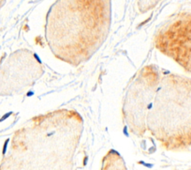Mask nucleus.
<instances>
[{"label":"nucleus","mask_w":191,"mask_h":170,"mask_svg":"<svg viewBox=\"0 0 191 170\" xmlns=\"http://www.w3.org/2000/svg\"><path fill=\"white\" fill-rule=\"evenodd\" d=\"M84 121L75 109L32 117L15 132L0 170H74Z\"/></svg>","instance_id":"1"},{"label":"nucleus","mask_w":191,"mask_h":170,"mask_svg":"<svg viewBox=\"0 0 191 170\" xmlns=\"http://www.w3.org/2000/svg\"><path fill=\"white\" fill-rule=\"evenodd\" d=\"M111 26L110 0H58L46 13L44 37L55 58L79 67L101 48Z\"/></svg>","instance_id":"2"},{"label":"nucleus","mask_w":191,"mask_h":170,"mask_svg":"<svg viewBox=\"0 0 191 170\" xmlns=\"http://www.w3.org/2000/svg\"><path fill=\"white\" fill-rule=\"evenodd\" d=\"M146 127L167 152L191 149V78L162 73Z\"/></svg>","instance_id":"3"},{"label":"nucleus","mask_w":191,"mask_h":170,"mask_svg":"<svg viewBox=\"0 0 191 170\" xmlns=\"http://www.w3.org/2000/svg\"><path fill=\"white\" fill-rule=\"evenodd\" d=\"M161 72L156 64L137 70L127 82L122 100V119L131 134L142 138L147 132V116L158 89Z\"/></svg>","instance_id":"4"},{"label":"nucleus","mask_w":191,"mask_h":170,"mask_svg":"<svg viewBox=\"0 0 191 170\" xmlns=\"http://www.w3.org/2000/svg\"><path fill=\"white\" fill-rule=\"evenodd\" d=\"M153 45L191 74V11L170 16L155 32Z\"/></svg>","instance_id":"5"},{"label":"nucleus","mask_w":191,"mask_h":170,"mask_svg":"<svg viewBox=\"0 0 191 170\" xmlns=\"http://www.w3.org/2000/svg\"><path fill=\"white\" fill-rule=\"evenodd\" d=\"M44 66L34 52L20 49L8 58L2 69L0 91L3 94H13L33 87L43 76Z\"/></svg>","instance_id":"6"},{"label":"nucleus","mask_w":191,"mask_h":170,"mask_svg":"<svg viewBox=\"0 0 191 170\" xmlns=\"http://www.w3.org/2000/svg\"><path fill=\"white\" fill-rule=\"evenodd\" d=\"M100 170H127L122 155L115 149H109L101 159Z\"/></svg>","instance_id":"7"},{"label":"nucleus","mask_w":191,"mask_h":170,"mask_svg":"<svg viewBox=\"0 0 191 170\" xmlns=\"http://www.w3.org/2000/svg\"><path fill=\"white\" fill-rule=\"evenodd\" d=\"M159 3V1H156V0H145V1H137L138 5V9L141 13H145L147 11H151V9H154L157 4Z\"/></svg>","instance_id":"8"},{"label":"nucleus","mask_w":191,"mask_h":170,"mask_svg":"<svg viewBox=\"0 0 191 170\" xmlns=\"http://www.w3.org/2000/svg\"><path fill=\"white\" fill-rule=\"evenodd\" d=\"M185 170H191V167H190V168H188V169H185Z\"/></svg>","instance_id":"9"}]
</instances>
